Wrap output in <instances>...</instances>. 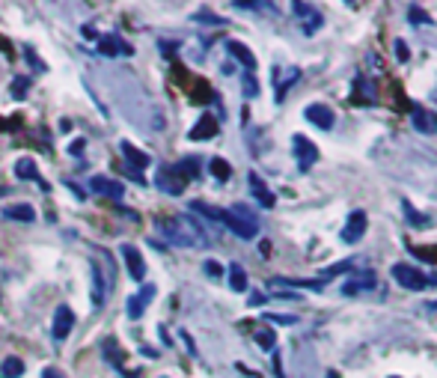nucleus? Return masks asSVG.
<instances>
[{"mask_svg":"<svg viewBox=\"0 0 437 378\" xmlns=\"http://www.w3.org/2000/svg\"><path fill=\"white\" fill-rule=\"evenodd\" d=\"M366 226H369V217H366L363 208H354L348 215V221H345V230H342V242L345 244H357L366 233Z\"/></svg>","mask_w":437,"mask_h":378,"instance_id":"obj_6","label":"nucleus"},{"mask_svg":"<svg viewBox=\"0 0 437 378\" xmlns=\"http://www.w3.org/2000/svg\"><path fill=\"white\" fill-rule=\"evenodd\" d=\"M230 286H232L235 292H244L247 289V274H244V268L238 265V262L230 265Z\"/></svg>","mask_w":437,"mask_h":378,"instance_id":"obj_27","label":"nucleus"},{"mask_svg":"<svg viewBox=\"0 0 437 378\" xmlns=\"http://www.w3.org/2000/svg\"><path fill=\"white\" fill-rule=\"evenodd\" d=\"M304 116L310 119V123L315 125V128H322V132H331L333 128V123H336V116H333V111L327 105H306V111H304Z\"/></svg>","mask_w":437,"mask_h":378,"instance_id":"obj_9","label":"nucleus"},{"mask_svg":"<svg viewBox=\"0 0 437 378\" xmlns=\"http://www.w3.org/2000/svg\"><path fill=\"white\" fill-rule=\"evenodd\" d=\"M226 51H230V57H235L238 63H241L247 72H253L256 69V57H253V51L247 45H241V42H235V39H230V42H226Z\"/></svg>","mask_w":437,"mask_h":378,"instance_id":"obj_19","label":"nucleus"},{"mask_svg":"<svg viewBox=\"0 0 437 378\" xmlns=\"http://www.w3.org/2000/svg\"><path fill=\"white\" fill-rule=\"evenodd\" d=\"M408 18H411V24H434V18H429V12L416 3L408 6Z\"/></svg>","mask_w":437,"mask_h":378,"instance_id":"obj_30","label":"nucleus"},{"mask_svg":"<svg viewBox=\"0 0 437 378\" xmlns=\"http://www.w3.org/2000/svg\"><path fill=\"white\" fill-rule=\"evenodd\" d=\"M191 208L205 215V217H212L217 224H223L226 230H232L238 238H244V242H250V238H256V233H259V217H256L253 208L244 206V203H235L230 208H214V206L196 200V203H191Z\"/></svg>","mask_w":437,"mask_h":378,"instance_id":"obj_1","label":"nucleus"},{"mask_svg":"<svg viewBox=\"0 0 437 378\" xmlns=\"http://www.w3.org/2000/svg\"><path fill=\"white\" fill-rule=\"evenodd\" d=\"M3 194H6V188H0V197H3Z\"/></svg>","mask_w":437,"mask_h":378,"instance_id":"obj_44","label":"nucleus"},{"mask_svg":"<svg viewBox=\"0 0 437 378\" xmlns=\"http://www.w3.org/2000/svg\"><path fill=\"white\" fill-rule=\"evenodd\" d=\"M191 141H212V137H217V116L214 114H203L200 123H196L191 128Z\"/></svg>","mask_w":437,"mask_h":378,"instance_id":"obj_16","label":"nucleus"},{"mask_svg":"<svg viewBox=\"0 0 437 378\" xmlns=\"http://www.w3.org/2000/svg\"><path fill=\"white\" fill-rule=\"evenodd\" d=\"M72 327H75V313L68 310L66 304H59L57 310H54V325H51V334L57 336V340H66V336L72 334Z\"/></svg>","mask_w":437,"mask_h":378,"instance_id":"obj_12","label":"nucleus"},{"mask_svg":"<svg viewBox=\"0 0 437 378\" xmlns=\"http://www.w3.org/2000/svg\"><path fill=\"white\" fill-rule=\"evenodd\" d=\"M253 336H256V343H259L265 352H274L277 349V334L271 331V327H262V331H256Z\"/></svg>","mask_w":437,"mask_h":378,"instance_id":"obj_28","label":"nucleus"},{"mask_svg":"<svg viewBox=\"0 0 437 378\" xmlns=\"http://www.w3.org/2000/svg\"><path fill=\"white\" fill-rule=\"evenodd\" d=\"M292 149H295V158H297V167L306 173L310 167L319 161V149H315V143L310 141V137H304V134H295L292 137Z\"/></svg>","mask_w":437,"mask_h":378,"instance_id":"obj_5","label":"nucleus"},{"mask_svg":"<svg viewBox=\"0 0 437 378\" xmlns=\"http://www.w3.org/2000/svg\"><path fill=\"white\" fill-rule=\"evenodd\" d=\"M402 208H405V217H408V224H411V226H429V224H431V217L416 215V212H413V206H411L408 200H402Z\"/></svg>","mask_w":437,"mask_h":378,"instance_id":"obj_29","label":"nucleus"},{"mask_svg":"<svg viewBox=\"0 0 437 378\" xmlns=\"http://www.w3.org/2000/svg\"><path fill=\"white\" fill-rule=\"evenodd\" d=\"M119 149H122V155L128 158V164H131V170H143V167H149L152 164V158H149L146 152H140L134 143H128V141H122L119 143Z\"/></svg>","mask_w":437,"mask_h":378,"instance_id":"obj_20","label":"nucleus"},{"mask_svg":"<svg viewBox=\"0 0 437 378\" xmlns=\"http://www.w3.org/2000/svg\"><path fill=\"white\" fill-rule=\"evenodd\" d=\"M262 301H265V298H262L259 292H253V295H250V304H262Z\"/></svg>","mask_w":437,"mask_h":378,"instance_id":"obj_42","label":"nucleus"},{"mask_svg":"<svg viewBox=\"0 0 437 378\" xmlns=\"http://www.w3.org/2000/svg\"><path fill=\"white\" fill-rule=\"evenodd\" d=\"M274 372H277V378H286V375H283V363H280V354H274Z\"/></svg>","mask_w":437,"mask_h":378,"instance_id":"obj_40","label":"nucleus"},{"mask_svg":"<svg viewBox=\"0 0 437 378\" xmlns=\"http://www.w3.org/2000/svg\"><path fill=\"white\" fill-rule=\"evenodd\" d=\"M271 286H297V289H313V292H319L324 289V280L322 277H315V280H295V277H274Z\"/></svg>","mask_w":437,"mask_h":378,"instance_id":"obj_23","label":"nucleus"},{"mask_svg":"<svg viewBox=\"0 0 437 378\" xmlns=\"http://www.w3.org/2000/svg\"><path fill=\"white\" fill-rule=\"evenodd\" d=\"M155 185L161 188L164 194L178 197V194L185 191V185H187V182H185V179L178 176L176 170H173V167H161V170H158V176H155Z\"/></svg>","mask_w":437,"mask_h":378,"instance_id":"obj_8","label":"nucleus"},{"mask_svg":"<svg viewBox=\"0 0 437 378\" xmlns=\"http://www.w3.org/2000/svg\"><path fill=\"white\" fill-rule=\"evenodd\" d=\"M244 96H247V98H256V96H259V81L253 78V72H244Z\"/></svg>","mask_w":437,"mask_h":378,"instance_id":"obj_31","label":"nucleus"},{"mask_svg":"<svg viewBox=\"0 0 437 378\" xmlns=\"http://www.w3.org/2000/svg\"><path fill=\"white\" fill-rule=\"evenodd\" d=\"M15 176L18 179H33V182H39L48 191V185H45V179L39 176V167H36L33 158H21V161H15Z\"/></svg>","mask_w":437,"mask_h":378,"instance_id":"obj_21","label":"nucleus"},{"mask_svg":"<svg viewBox=\"0 0 437 378\" xmlns=\"http://www.w3.org/2000/svg\"><path fill=\"white\" fill-rule=\"evenodd\" d=\"M396 57H399V60H408V57H411V54H408V45H405L402 39H396Z\"/></svg>","mask_w":437,"mask_h":378,"instance_id":"obj_37","label":"nucleus"},{"mask_svg":"<svg viewBox=\"0 0 437 378\" xmlns=\"http://www.w3.org/2000/svg\"><path fill=\"white\" fill-rule=\"evenodd\" d=\"M119 256L125 260V268H128V274H131V280H143V277H146V262H143L140 251H137L134 244H122V247H119Z\"/></svg>","mask_w":437,"mask_h":378,"instance_id":"obj_7","label":"nucleus"},{"mask_svg":"<svg viewBox=\"0 0 437 378\" xmlns=\"http://www.w3.org/2000/svg\"><path fill=\"white\" fill-rule=\"evenodd\" d=\"M152 298H155V286H152V283H146L140 292L128 298V307H125L128 319H140V316H143V310L149 307V301H152Z\"/></svg>","mask_w":437,"mask_h":378,"instance_id":"obj_11","label":"nucleus"},{"mask_svg":"<svg viewBox=\"0 0 437 378\" xmlns=\"http://www.w3.org/2000/svg\"><path fill=\"white\" fill-rule=\"evenodd\" d=\"M3 217H6V221L30 224V221H36V212H33V206H30V203H15V206L3 208Z\"/></svg>","mask_w":437,"mask_h":378,"instance_id":"obj_22","label":"nucleus"},{"mask_svg":"<svg viewBox=\"0 0 437 378\" xmlns=\"http://www.w3.org/2000/svg\"><path fill=\"white\" fill-rule=\"evenodd\" d=\"M18 375H24L21 357H3V363H0V378H18Z\"/></svg>","mask_w":437,"mask_h":378,"instance_id":"obj_25","label":"nucleus"},{"mask_svg":"<svg viewBox=\"0 0 437 378\" xmlns=\"http://www.w3.org/2000/svg\"><path fill=\"white\" fill-rule=\"evenodd\" d=\"M208 170H212L214 179H221V182H226V179L232 176V167H230V161H223V158H212V161H208Z\"/></svg>","mask_w":437,"mask_h":378,"instance_id":"obj_26","label":"nucleus"},{"mask_svg":"<svg viewBox=\"0 0 437 378\" xmlns=\"http://www.w3.org/2000/svg\"><path fill=\"white\" fill-rule=\"evenodd\" d=\"M93 274H95V292H93V304L102 307L104 301V289H102V274H98V265H93Z\"/></svg>","mask_w":437,"mask_h":378,"instance_id":"obj_34","label":"nucleus"},{"mask_svg":"<svg viewBox=\"0 0 437 378\" xmlns=\"http://www.w3.org/2000/svg\"><path fill=\"white\" fill-rule=\"evenodd\" d=\"M170 167L185 179V182H191V179L200 176V158H182L178 164H170Z\"/></svg>","mask_w":437,"mask_h":378,"instance_id":"obj_24","label":"nucleus"},{"mask_svg":"<svg viewBox=\"0 0 437 378\" xmlns=\"http://www.w3.org/2000/svg\"><path fill=\"white\" fill-rule=\"evenodd\" d=\"M42 378H66V375L59 372V370H54V366H48V370L42 372Z\"/></svg>","mask_w":437,"mask_h":378,"instance_id":"obj_39","label":"nucleus"},{"mask_svg":"<svg viewBox=\"0 0 437 378\" xmlns=\"http://www.w3.org/2000/svg\"><path fill=\"white\" fill-rule=\"evenodd\" d=\"M98 54L104 57H116V54H131V45H125L122 39H119L116 33H107L98 39Z\"/></svg>","mask_w":437,"mask_h":378,"instance_id":"obj_18","label":"nucleus"},{"mask_svg":"<svg viewBox=\"0 0 437 378\" xmlns=\"http://www.w3.org/2000/svg\"><path fill=\"white\" fill-rule=\"evenodd\" d=\"M369 289H375V271H357L342 283V295H360Z\"/></svg>","mask_w":437,"mask_h":378,"instance_id":"obj_13","label":"nucleus"},{"mask_svg":"<svg viewBox=\"0 0 437 378\" xmlns=\"http://www.w3.org/2000/svg\"><path fill=\"white\" fill-rule=\"evenodd\" d=\"M205 274H212V277H221L223 271H221V265H217V262H212V260H208V262H205Z\"/></svg>","mask_w":437,"mask_h":378,"instance_id":"obj_38","label":"nucleus"},{"mask_svg":"<svg viewBox=\"0 0 437 378\" xmlns=\"http://www.w3.org/2000/svg\"><path fill=\"white\" fill-rule=\"evenodd\" d=\"M292 9H295L297 21H301V30H304L306 36H315L324 27V15L315 6H310V3H292Z\"/></svg>","mask_w":437,"mask_h":378,"instance_id":"obj_4","label":"nucleus"},{"mask_svg":"<svg viewBox=\"0 0 437 378\" xmlns=\"http://www.w3.org/2000/svg\"><path fill=\"white\" fill-rule=\"evenodd\" d=\"M122 173H125V176H131V179H137V182H143V176L137 173V170H131V167H122Z\"/></svg>","mask_w":437,"mask_h":378,"instance_id":"obj_41","label":"nucleus"},{"mask_svg":"<svg viewBox=\"0 0 437 378\" xmlns=\"http://www.w3.org/2000/svg\"><path fill=\"white\" fill-rule=\"evenodd\" d=\"M27 89H30V81H27V78H15V81H12V98H15V102L27 98Z\"/></svg>","mask_w":437,"mask_h":378,"instance_id":"obj_32","label":"nucleus"},{"mask_svg":"<svg viewBox=\"0 0 437 378\" xmlns=\"http://www.w3.org/2000/svg\"><path fill=\"white\" fill-rule=\"evenodd\" d=\"M390 274H393V280L402 286V289H411V292H425V289H431V286H437V277L431 274H422L420 268H413L408 262H396L390 268Z\"/></svg>","mask_w":437,"mask_h":378,"instance_id":"obj_3","label":"nucleus"},{"mask_svg":"<svg viewBox=\"0 0 437 378\" xmlns=\"http://www.w3.org/2000/svg\"><path fill=\"white\" fill-rule=\"evenodd\" d=\"M247 185H250V194L256 197V203H259L262 208H274L277 197L268 191V185L262 182V176H259V173H250V176H247Z\"/></svg>","mask_w":437,"mask_h":378,"instance_id":"obj_15","label":"nucleus"},{"mask_svg":"<svg viewBox=\"0 0 437 378\" xmlns=\"http://www.w3.org/2000/svg\"><path fill=\"white\" fill-rule=\"evenodd\" d=\"M265 319L271 325H295L297 316H286V313H265Z\"/></svg>","mask_w":437,"mask_h":378,"instance_id":"obj_35","label":"nucleus"},{"mask_svg":"<svg viewBox=\"0 0 437 378\" xmlns=\"http://www.w3.org/2000/svg\"><path fill=\"white\" fill-rule=\"evenodd\" d=\"M411 123H413V128H420L422 134H437V114L425 111V107H413Z\"/></svg>","mask_w":437,"mask_h":378,"instance_id":"obj_17","label":"nucleus"},{"mask_svg":"<svg viewBox=\"0 0 437 378\" xmlns=\"http://www.w3.org/2000/svg\"><path fill=\"white\" fill-rule=\"evenodd\" d=\"M327 378H340V372H333V370H331V372H327Z\"/></svg>","mask_w":437,"mask_h":378,"instance_id":"obj_43","label":"nucleus"},{"mask_svg":"<svg viewBox=\"0 0 437 378\" xmlns=\"http://www.w3.org/2000/svg\"><path fill=\"white\" fill-rule=\"evenodd\" d=\"M342 271H351V260H348V262H336V265H331V268H327V271H322V280L327 283V280H331V277L342 274Z\"/></svg>","mask_w":437,"mask_h":378,"instance_id":"obj_33","label":"nucleus"},{"mask_svg":"<svg viewBox=\"0 0 437 378\" xmlns=\"http://www.w3.org/2000/svg\"><path fill=\"white\" fill-rule=\"evenodd\" d=\"M196 21H203V24H223V18H217L212 12H196Z\"/></svg>","mask_w":437,"mask_h":378,"instance_id":"obj_36","label":"nucleus"},{"mask_svg":"<svg viewBox=\"0 0 437 378\" xmlns=\"http://www.w3.org/2000/svg\"><path fill=\"white\" fill-rule=\"evenodd\" d=\"M158 230H161V235L176 247H205L208 244L205 230L187 215L161 217V221H158Z\"/></svg>","mask_w":437,"mask_h":378,"instance_id":"obj_2","label":"nucleus"},{"mask_svg":"<svg viewBox=\"0 0 437 378\" xmlns=\"http://www.w3.org/2000/svg\"><path fill=\"white\" fill-rule=\"evenodd\" d=\"M89 188H93L95 194H102V197H111V200H122V194H125V185H119L107 176H93L89 179Z\"/></svg>","mask_w":437,"mask_h":378,"instance_id":"obj_14","label":"nucleus"},{"mask_svg":"<svg viewBox=\"0 0 437 378\" xmlns=\"http://www.w3.org/2000/svg\"><path fill=\"white\" fill-rule=\"evenodd\" d=\"M301 81V69H274V87H277V93H274V98L277 102H283L286 98V93H289V89Z\"/></svg>","mask_w":437,"mask_h":378,"instance_id":"obj_10","label":"nucleus"}]
</instances>
